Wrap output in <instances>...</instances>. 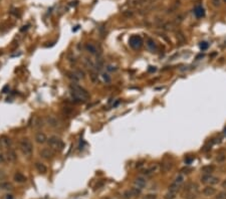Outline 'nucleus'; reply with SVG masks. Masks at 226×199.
I'll list each match as a JSON object with an SVG mask.
<instances>
[{
  "label": "nucleus",
  "mask_w": 226,
  "mask_h": 199,
  "mask_svg": "<svg viewBox=\"0 0 226 199\" xmlns=\"http://www.w3.org/2000/svg\"><path fill=\"white\" fill-rule=\"evenodd\" d=\"M70 92L72 97L78 102H86L90 99V94L88 93V91L77 84H72L70 86Z\"/></svg>",
  "instance_id": "1"
},
{
  "label": "nucleus",
  "mask_w": 226,
  "mask_h": 199,
  "mask_svg": "<svg viewBox=\"0 0 226 199\" xmlns=\"http://www.w3.org/2000/svg\"><path fill=\"white\" fill-rule=\"evenodd\" d=\"M19 149L25 156H30L33 152V146L32 143L28 138H22L19 141Z\"/></svg>",
  "instance_id": "2"
},
{
  "label": "nucleus",
  "mask_w": 226,
  "mask_h": 199,
  "mask_svg": "<svg viewBox=\"0 0 226 199\" xmlns=\"http://www.w3.org/2000/svg\"><path fill=\"white\" fill-rule=\"evenodd\" d=\"M198 185L194 182H190L186 185L184 190V198L186 199H196L198 194Z\"/></svg>",
  "instance_id": "3"
},
{
  "label": "nucleus",
  "mask_w": 226,
  "mask_h": 199,
  "mask_svg": "<svg viewBox=\"0 0 226 199\" xmlns=\"http://www.w3.org/2000/svg\"><path fill=\"white\" fill-rule=\"evenodd\" d=\"M47 143H48V147L50 149H52L53 151H56V152L61 151L63 149V146H64L62 140L57 136L49 137V139H47Z\"/></svg>",
  "instance_id": "4"
},
{
  "label": "nucleus",
  "mask_w": 226,
  "mask_h": 199,
  "mask_svg": "<svg viewBox=\"0 0 226 199\" xmlns=\"http://www.w3.org/2000/svg\"><path fill=\"white\" fill-rule=\"evenodd\" d=\"M46 123L48 126H50L51 128H54V129H60L62 127L61 121L58 118H56L55 116H48L46 118Z\"/></svg>",
  "instance_id": "5"
},
{
  "label": "nucleus",
  "mask_w": 226,
  "mask_h": 199,
  "mask_svg": "<svg viewBox=\"0 0 226 199\" xmlns=\"http://www.w3.org/2000/svg\"><path fill=\"white\" fill-rule=\"evenodd\" d=\"M129 44L134 49H139L143 45V39L140 35H132L129 39Z\"/></svg>",
  "instance_id": "6"
},
{
  "label": "nucleus",
  "mask_w": 226,
  "mask_h": 199,
  "mask_svg": "<svg viewBox=\"0 0 226 199\" xmlns=\"http://www.w3.org/2000/svg\"><path fill=\"white\" fill-rule=\"evenodd\" d=\"M201 182L204 184H210V185H215L219 183V178L212 176L211 174H204L201 178Z\"/></svg>",
  "instance_id": "7"
},
{
  "label": "nucleus",
  "mask_w": 226,
  "mask_h": 199,
  "mask_svg": "<svg viewBox=\"0 0 226 199\" xmlns=\"http://www.w3.org/2000/svg\"><path fill=\"white\" fill-rule=\"evenodd\" d=\"M141 189H139V188H137V187H134V188H131V189H129V190H127V191H125L124 193H123V198L124 199H131V198H133V197H136V196H138V195H140L141 194Z\"/></svg>",
  "instance_id": "8"
},
{
  "label": "nucleus",
  "mask_w": 226,
  "mask_h": 199,
  "mask_svg": "<svg viewBox=\"0 0 226 199\" xmlns=\"http://www.w3.org/2000/svg\"><path fill=\"white\" fill-rule=\"evenodd\" d=\"M39 154L40 156L43 158V159H46V160H49V159H52L53 156H54V151L52 149L50 148H43L39 151Z\"/></svg>",
  "instance_id": "9"
},
{
  "label": "nucleus",
  "mask_w": 226,
  "mask_h": 199,
  "mask_svg": "<svg viewBox=\"0 0 226 199\" xmlns=\"http://www.w3.org/2000/svg\"><path fill=\"white\" fill-rule=\"evenodd\" d=\"M134 185H135V187H137V188H139V189L142 190V189L147 185V180H146L145 177L139 176V177L135 178V180H134Z\"/></svg>",
  "instance_id": "10"
},
{
  "label": "nucleus",
  "mask_w": 226,
  "mask_h": 199,
  "mask_svg": "<svg viewBox=\"0 0 226 199\" xmlns=\"http://www.w3.org/2000/svg\"><path fill=\"white\" fill-rule=\"evenodd\" d=\"M12 145V141L10 138L6 136H2L0 138V147L1 148H10Z\"/></svg>",
  "instance_id": "11"
},
{
  "label": "nucleus",
  "mask_w": 226,
  "mask_h": 199,
  "mask_svg": "<svg viewBox=\"0 0 226 199\" xmlns=\"http://www.w3.org/2000/svg\"><path fill=\"white\" fill-rule=\"evenodd\" d=\"M34 139H35L36 143H38V144H44L45 142H47V137L43 132H37L35 134Z\"/></svg>",
  "instance_id": "12"
},
{
  "label": "nucleus",
  "mask_w": 226,
  "mask_h": 199,
  "mask_svg": "<svg viewBox=\"0 0 226 199\" xmlns=\"http://www.w3.org/2000/svg\"><path fill=\"white\" fill-rule=\"evenodd\" d=\"M5 157H6V161L11 162V163H13V162H15L17 160V155H16V153L13 150H8Z\"/></svg>",
  "instance_id": "13"
},
{
  "label": "nucleus",
  "mask_w": 226,
  "mask_h": 199,
  "mask_svg": "<svg viewBox=\"0 0 226 199\" xmlns=\"http://www.w3.org/2000/svg\"><path fill=\"white\" fill-rule=\"evenodd\" d=\"M202 193L205 195V196H213L215 193H216V189L213 187V186H206L203 188L202 190Z\"/></svg>",
  "instance_id": "14"
},
{
  "label": "nucleus",
  "mask_w": 226,
  "mask_h": 199,
  "mask_svg": "<svg viewBox=\"0 0 226 199\" xmlns=\"http://www.w3.org/2000/svg\"><path fill=\"white\" fill-rule=\"evenodd\" d=\"M194 14H195V16L198 17V18L204 17V15H205V10H204V8L201 6V5H197V6L194 8Z\"/></svg>",
  "instance_id": "15"
},
{
  "label": "nucleus",
  "mask_w": 226,
  "mask_h": 199,
  "mask_svg": "<svg viewBox=\"0 0 226 199\" xmlns=\"http://www.w3.org/2000/svg\"><path fill=\"white\" fill-rule=\"evenodd\" d=\"M146 45L147 47L150 49L151 51H156L157 50V43L154 41V39L152 38H148L146 41Z\"/></svg>",
  "instance_id": "16"
},
{
  "label": "nucleus",
  "mask_w": 226,
  "mask_h": 199,
  "mask_svg": "<svg viewBox=\"0 0 226 199\" xmlns=\"http://www.w3.org/2000/svg\"><path fill=\"white\" fill-rule=\"evenodd\" d=\"M43 121L41 118L39 117H34L33 118V121H32V127L34 129H40L42 126H43Z\"/></svg>",
  "instance_id": "17"
},
{
  "label": "nucleus",
  "mask_w": 226,
  "mask_h": 199,
  "mask_svg": "<svg viewBox=\"0 0 226 199\" xmlns=\"http://www.w3.org/2000/svg\"><path fill=\"white\" fill-rule=\"evenodd\" d=\"M157 170H158V166H157V165H152L151 167L145 169V170L143 171V174H144V175L149 176V175H152V174H154Z\"/></svg>",
  "instance_id": "18"
},
{
  "label": "nucleus",
  "mask_w": 226,
  "mask_h": 199,
  "mask_svg": "<svg viewBox=\"0 0 226 199\" xmlns=\"http://www.w3.org/2000/svg\"><path fill=\"white\" fill-rule=\"evenodd\" d=\"M86 49H87V51H89L91 54H96L97 53V48L92 43H87L86 44Z\"/></svg>",
  "instance_id": "19"
},
{
  "label": "nucleus",
  "mask_w": 226,
  "mask_h": 199,
  "mask_svg": "<svg viewBox=\"0 0 226 199\" xmlns=\"http://www.w3.org/2000/svg\"><path fill=\"white\" fill-rule=\"evenodd\" d=\"M35 168H36V170H37L39 173H41V174H45L46 171H47L46 166H45L43 163H40V162H36V163H35Z\"/></svg>",
  "instance_id": "20"
},
{
  "label": "nucleus",
  "mask_w": 226,
  "mask_h": 199,
  "mask_svg": "<svg viewBox=\"0 0 226 199\" xmlns=\"http://www.w3.org/2000/svg\"><path fill=\"white\" fill-rule=\"evenodd\" d=\"M214 170H215V167L213 165H206L201 168V171L203 172V174H212Z\"/></svg>",
  "instance_id": "21"
},
{
  "label": "nucleus",
  "mask_w": 226,
  "mask_h": 199,
  "mask_svg": "<svg viewBox=\"0 0 226 199\" xmlns=\"http://www.w3.org/2000/svg\"><path fill=\"white\" fill-rule=\"evenodd\" d=\"M14 180L17 182V183H23L26 181V177H25L23 174L21 173H16L14 175Z\"/></svg>",
  "instance_id": "22"
},
{
  "label": "nucleus",
  "mask_w": 226,
  "mask_h": 199,
  "mask_svg": "<svg viewBox=\"0 0 226 199\" xmlns=\"http://www.w3.org/2000/svg\"><path fill=\"white\" fill-rule=\"evenodd\" d=\"M84 63L89 67V68H90V69H94V62L90 59V58H89V57H85L84 58Z\"/></svg>",
  "instance_id": "23"
},
{
  "label": "nucleus",
  "mask_w": 226,
  "mask_h": 199,
  "mask_svg": "<svg viewBox=\"0 0 226 199\" xmlns=\"http://www.w3.org/2000/svg\"><path fill=\"white\" fill-rule=\"evenodd\" d=\"M184 180H185V177H184V175L183 174H179V175L177 176L175 178V180H174V183H176V184H178L179 186H181L183 183H184Z\"/></svg>",
  "instance_id": "24"
},
{
  "label": "nucleus",
  "mask_w": 226,
  "mask_h": 199,
  "mask_svg": "<svg viewBox=\"0 0 226 199\" xmlns=\"http://www.w3.org/2000/svg\"><path fill=\"white\" fill-rule=\"evenodd\" d=\"M180 187H181V186H179L178 184H176V183H174V182H173V183L169 186L168 191H170V192H174V193H177V192L179 191Z\"/></svg>",
  "instance_id": "25"
},
{
  "label": "nucleus",
  "mask_w": 226,
  "mask_h": 199,
  "mask_svg": "<svg viewBox=\"0 0 226 199\" xmlns=\"http://www.w3.org/2000/svg\"><path fill=\"white\" fill-rule=\"evenodd\" d=\"M176 37H177V40L180 42V43H185V41H186V37H185V35L181 32V31H178L177 33H176Z\"/></svg>",
  "instance_id": "26"
},
{
  "label": "nucleus",
  "mask_w": 226,
  "mask_h": 199,
  "mask_svg": "<svg viewBox=\"0 0 226 199\" xmlns=\"http://www.w3.org/2000/svg\"><path fill=\"white\" fill-rule=\"evenodd\" d=\"M75 73V76H77L79 78V80H82V79H85V72L81 69H77V70H74L73 71Z\"/></svg>",
  "instance_id": "27"
},
{
  "label": "nucleus",
  "mask_w": 226,
  "mask_h": 199,
  "mask_svg": "<svg viewBox=\"0 0 226 199\" xmlns=\"http://www.w3.org/2000/svg\"><path fill=\"white\" fill-rule=\"evenodd\" d=\"M163 28H164L165 30H173V28H174V24H173L172 22H166L164 25H163Z\"/></svg>",
  "instance_id": "28"
},
{
  "label": "nucleus",
  "mask_w": 226,
  "mask_h": 199,
  "mask_svg": "<svg viewBox=\"0 0 226 199\" xmlns=\"http://www.w3.org/2000/svg\"><path fill=\"white\" fill-rule=\"evenodd\" d=\"M172 167H173L172 163H163L162 164V168L164 171H169L170 169H172Z\"/></svg>",
  "instance_id": "29"
},
{
  "label": "nucleus",
  "mask_w": 226,
  "mask_h": 199,
  "mask_svg": "<svg viewBox=\"0 0 226 199\" xmlns=\"http://www.w3.org/2000/svg\"><path fill=\"white\" fill-rule=\"evenodd\" d=\"M0 188L5 189V190H9V189H12V185L10 183H1L0 184Z\"/></svg>",
  "instance_id": "30"
},
{
  "label": "nucleus",
  "mask_w": 226,
  "mask_h": 199,
  "mask_svg": "<svg viewBox=\"0 0 226 199\" xmlns=\"http://www.w3.org/2000/svg\"><path fill=\"white\" fill-rule=\"evenodd\" d=\"M176 194H177V193L168 191V193L165 195V199H175L176 198Z\"/></svg>",
  "instance_id": "31"
},
{
  "label": "nucleus",
  "mask_w": 226,
  "mask_h": 199,
  "mask_svg": "<svg viewBox=\"0 0 226 199\" xmlns=\"http://www.w3.org/2000/svg\"><path fill=\"white\" fill-rule=\"evenodd\" d=\"M200 48L202 49V50H205V49H207L208 48V46H209V43L207 42V41H201L200 42Z\"/></svg>",
  "instance_id": "32"
},
{
  "label": "nucleus",
  "mask_w": 226,
  "mask_h": 199,
  "mask_svg": "<svg viewBox=\"0 0 226 199\" xmlns=\"http://www.w3.org/2000/svg\"><path fill=\"white\" fill-rule=\"evenodd\" d=\"M225 159H226V155H225V154H220V155H218V156H217L216 161L221 163V162H224V161H225Z\"/></svg>",
  "instance_id": "33"
},
{
  "label": "nucleus",
  "mask_w": 226,
  "mask_h": 199,
  "mask_svg": "<svg viewBox=\"0 0 226 199\" xmlns=\"http://www.w3.org/2000/svg\"><path fill=\"white\" fill-rule=\"evenodd\" d=\"M216 199H226V192L225 191L219 192L216 196Z\"/></svg>",
  "instance_id": "34"
},
{
  "label": "nucleus",
  "mask_w": 226,
  "mask_h": 199,
  "mask_svg": "<svg viewBox=\"0 0 226 199\" xmlns=\"http://www.w3.org/2000/svg\"><path fill=\"white\" fill-rule=\"evenodd\" d=\"M156 198H157L156 194H148V195H146V196H144V197H142L140 199H156Z\"/></svg>",
  "instance_id": "35"
},
{
  "label": "nucleus",
  "mask_w": 226,
  "mask_h": 199,
  "mask_svg": "<svg viewBox=\"0 0 226 199\" xmlns=\"http://www.w3.org/2000/svg\"><path fill=\"white\" fill-rule=\"evenodd\" d=\"M103 79H104V81L106 82V83H110L111 82V77L109 76L108 73H103Z\"/></svg>",
  "instance_id": "36"
},
{
  "label": "nucleus",
  "mask_w": 226,
  "mask_h": 199,
  "mask_svg": "<svg viewBox=\"0 0 226 199\" xmlns=\"http://www.w3.org/2000/svg\"><path fill=\"white\" fill-rule=\"evenodd\" d=\"M5 177H6V174H5L4 170H2V169H0V181H1V180H3V179H4Z\"/></svg>",
  "instance_id": "37"
},
{
  "label": "nucleus",
  "mask_w": 226,
  "mask_h": 199,
  "mask_svg": "<svg viewBox=\"0 0 226 199\" xmlns=\"http://www.w3.org/2000/svg\"><path fill=\"white\" fill-rule=\"evenodd\" d=\"M212 5L215 7L220 6V0H212Z\"/></svg>",
  "instance_id": "38"
},
{
  "label": "nucleus",
  "mask_w": 226,
  "mask_h": 199,
  "mask_svg": "<svg viewBox=\"0 0 226 199\" xmlns=\"http://www.w3.org/2000/svg\"><path fill=\"white\" fill-rule=\"evenodd\" d=\"M123 14H124L126 17H130V16H132V15H133V12H132V11L127 10V11H124V12H123Z\"/></svg>",
  "instance_id": "39"
},
{
  "label": "nucleus",
  "mask_w": 226,
  "mask_h": 199,
  "mask_svg": "<svg viewBox=\"0 0 226 199\" xmlns=\"http://www.w3.org/2000/svg\"><path fill=\"white\" fill-rule=\"evenodd\" d=\"M107 69H108L109 71H116V70H117V67L114 66V65H108V66H107Z\"/></svg>",
  "instance_id": "40"
},
{
  "label": "nucleus",
  "mask_w": 226,
  "mask_h": 199,
  "mask_svg": "<svg viewBox=\"0 0 226 199\" xmlns=\"http://www.w3.org/2000/svg\"><path fill=\"white\" fill-rule=\"evenodd\" d=\"M6 162V157L3 154H0V163H5Z\"/></svg>",
  "instance_id": "41"
},
{
  "label": "nucleus",
  "mask_w": 226,
  "mask_h": 199,
  "mask_svg": "<svg viewBox=\"0 0 226 199\" xmlns=\"http://www.w3.org/2000/svg\"><path fill=\"white\" fill-rule=\"evenodd\" d=\"M176 21H177L178 23L182 22V21H183V16H182V15H178L177 17H176Z\"/></svg>",
  "instance_id": "42"
},
{
  "label": "nucleus",
  "mask_w": 226,
  "mask_h": 199,
  "mask_svg": "<svg viewBox=\"0 0 226 199\" xmlns=\"http://www.w3.org/2000/svg\"><path fill=\"white\" fill-rule=\"evenodd\" d=\"M156 69H157V68H156L155 66H149V69H148V70H149L150 72H154V71H156Z\"/></svg>",
  "instance_id": "43"
},
{
  "label": "nucleus",
  "mask_w": 226,
  "mask_h": 199,
  "mask_svg": "<svg viewBox=\"0 0 226 199\" xmlns=\"http://www.w3.org/2000/svg\"><path fill=\"white\" fill-rule=\"evenodd\" d=\"M189 171H191V169H190V168H183V169L181 170V172H182V173H189Z\"/></svg>",
  "instance_id": "44"
},
{
  "label": "nucleus",
  "mask_w": 226,
  "mask_h": 199,
  "mask_svg": "<svg viewBox=\"0 0 226 199\" xmlns=\"http://www.w3.org/2000/svg\"><path fill=\"white\" fill-rule=\"evenodd\" d=\"M192 161H193V158H188V159H186V160H185L186 164H190Z\"/></svg>",
  "instance_id": "45"
},
{
  "label": "nucleus",
  "mask_w": 226,
  "mask_h": 199,
  "mask_svg": "<svg viewBox=\"0 0 226 199\" xmlns=\"http://www.w3.org/2000/svg\"><path fill=\"white\" fill-rule=\"evenodd\" d=\"M221 185H222V188L226 189V179H225V180H224V181L222 182V184H221Z\"/></svg>",
  "instance_id": "46"
},
{
  "label": "nucleus",
  "mask_w": 226,
  "mask_h": 199,
  "mask_svg": "<svg viewBox=\"0 0 226 199\" xmlns=\"http://www.w3.org/2000/svg\"><path fill=\"white\" fill-rule=\"evenodd\" d=\"M8 89H9V87H8V86H5V87L3 88V91H2V92H3V93H7V90H8Z\"/></svg>",
  "instance_id": "47"
},
{
  "label": "nucleus",
  "mask_w": 226,
  "mask_h": 199,
  "mask_svg": "<svg viewBox=\"0 0 226 199\" xmlns=\"http://www.w3.org/2000/svg\"><path fill=\"white\" fill-rule=\"evenodd\" d=\"M5 199H13V197H12V195H7Z\"/></svg>",
  "instance_id": "48"
},
{
  "label": "nucleus",
  "mask_w": 226,
  "mask_h": 199,
  "mask_svg": "<svg viewBox=\"0 0 226 199\" xmlns=\"http://www.w3.org/2000/svg\"><path fill=\"white\" fill-rule=\"evenodd\" d=\"M223 1H224V2H225V3H226V0H223Z\"/></svg>",
  "instance_id": "49"
}]
</instances>
